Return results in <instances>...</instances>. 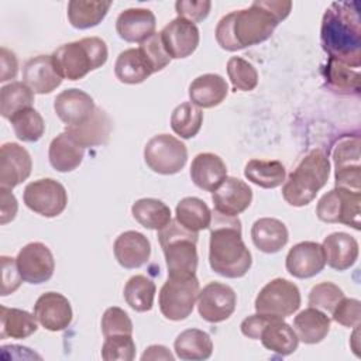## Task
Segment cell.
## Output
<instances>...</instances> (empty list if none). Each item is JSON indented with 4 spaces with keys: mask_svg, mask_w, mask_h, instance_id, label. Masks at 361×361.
Returning a JSON list of instances; mask_svg holds the SVG:
<instances>
[{
    "mask_svg": "<svg viewBox=\"0 0 361 361\" xmlns=\"http://www.w3.org/2000/svg\"><path fill=\"white\" fill-rule=\"evenodd\" d=\"M292 10V1L257 0L248 8L231 11L216 27L217 44L226 51H238L268 39Z\"/></svg>",
    "mask_w": 361,
    "mask_h": 361,
    "instance_id": "1",
    "label": "cell"
},
{
    "mask_svg": "<svg viewBox=\"0 0 361 361\" xmlns=\"http://www.w3.org/2000/svg\"><path fill=\"white\" fill-rule=\"evenodd\" d=\"M320 41L329 58L358 69L361 65V17L357 1H336L322 20Z\"/></svg>",
    "mask_w": 361,
    "mask_h": 361,
    "instance_id": "2",
    "label": "cell"
},
{
    "mask_svg": "<svg viewBox=\"0 0 361 361\" xmlns=\"http://www.w3.org/2000/svg\"><path fill=\"white\" fill-rule=\"evenodd\" d=\"M209 228L210 268L224 278L244 276L251 268L252 257L243 241L240 219L214 210Z\"/></svg>",
    "mask_w": 361,
    "mask_h": 361,
    "instance_id": "3",
    "label": "cell"
},
{
    "mask_svg": "<svg viewBox=\"0 0 361 361\" xmlns=\"http://www.w3.org/2000/svg\"><path fill=\"white\" fill-rule=\"evenodd\" d=\"M330 162L322 149H312L288 176L282 188L283 199L295 207L309 204L327 183Z\"/></svg>",
    "mask_w": 361,
    "mask_h": 361,
    "instance_id": "4",
    "label": "cell"
},
{
    "mask_svg": "<svg viewBox=\"0 0 361 361\" xmlns=\"http://www.w3.org/2000/svg\"><path fill=\"white\" fill-rule=\"evenodd\" d=\"M52 62L62 79L79 80L90 71L103 66L109 52L106 42L99 37H86L61 45L52 52Z\"/></svg>",
    "mask_w": 361,
    "mask_h": 361,
    "instance_id": "5",
    "label": "cell"
},
{
    "mask_svg": "<svg viewBox=\"0 0 361 361\" xmlns=\"http://www.w3.org/2000/svg\"><path fill=\"white\" fill-rule=\"evenodd\" d=\"M197 233L185 228L171 220L164 228L158 230V241L165 255L168 276L195 275L197 269Z\"/></svg>",
    "mask_w": 361,
    "mask_h": 361,
    "instance_id": "6",
    "label": "cell"
},
{
    "mask_svg": "<svg viewBox=\"0 0 361 361\" xmlns=\"http://www.w3.org/2000/svg\"><path fill=\"white\" fill-rule=\"evenodd\" d=\"M199 295L196 275L168 276L159 290V310L165 319L185 320L193 310Z\"/></svg>",
    "mask_w": 361,
    "mask_h": 361,
    "instance_id": "7",
    "label": "cell"
},
{
    "mask_svg": "<svg viewBox=\"0 0 361 361\" xmlns=\"http://www.w3.org/2000/svg\"><path fill=\"white\" fill-rule=\"evenodd\" d=\"M148 168L161 175H173L183 169L188 161L186 145L169 134L154 135L144 148Z\"/></svg>",
    "mask_w": 361,
    "mask_h": 361,
    "instance_id": "8",
    "label": "cell"
},
{
    "mask_svg": "<svg viewBox=\"0 0 361 361\" xmlns=\"http://www.w3.org/2000/svg\"><path fill=\"white\" fill-rule=\"evenodd\" d=\"M361 192L334 188L323 195L317 203L316 214L324 223H343L360 230Z\"/></svg>",
    "mask_w": 361,
    "mask_h": 361,
    "instance_id": "9",
    "label": "cell"
},
{
    "mask_svg": "<svg viewBox=\"0 0 361 361\" xmlns=\"http://www.w3.org/2000/svg\"><path fill=\"white\" fill-rule=\"evenodd\" d=\"M254 306L257 313L288 317L300 307L299 288L288 279L275 278L259 290Z\"/></svg>",
    "mask_w": 361,
    "mask_h": 361,
    "instance_id": "10",
    "label": "cell"
},
{
    "mask_svg": "<svg viewBox=\"0 0 361 361\" xmlns=\"http://www.w3.org/2000/svg\"><path fill=\"white\" fill-rule=\"evenodd\" d=\"M24 203L37 214L56 217L68 204V193L63 185L55 179H38L25 186Z\"/></svg>",
    "mask_w": 361,
    "mask_h": 361,
    "instance_id": "11",
    "label": "cell"
},
{
    "mask_svg": "<svg viewBox=\"0 0 361 361\" xmlns=\"http://www.w3.org/2000/svg\"><path fill=\"white\" fill-rule=\"evenodd\" d=\"M336 166V188L361 192V165H360V138H341L333 149Z\"/></svg>",
    "mask_w": 361,
    "mask_h": 361,
    "instance_id": "12",
    "label": "cell"
},
{
    "mask_svg": "<svg viewBox=\"0 0 361 361\" xmlns=\"http://www.w3.org/2000/svg\"><path fill=\"white\" fill-rule=\"evenodd\" d=\"M235 305V292L221 282H209L197 295V312L209 323L227 320L234 313Z\"/></svg>",
    "mask_w": 361,
    "mask_h": 361,
    "instance_id": "13",
    "label": "cell"
},
{
    "mask_svg": "<svg viewBox=\"0 0 361 361\" xmlns=\"http://www.w3.org/2000/svg\"><path fill=\"white\" fill-rule=\"evenodd\" d=\"M17 267L23 281L39 285L51 279L55 271V261L51 250L42 243H28L17 254Z\"/></svg>",
    "mask_w": 361,
    "mask_h": 361,
    "instance_id": "14",
    "label": "cell"
},
{
    "mask_svg": "<svg viewBox=\"0 0 361 361\" xmlns=\"http://www.w3.org/2000/svg\"><path fill=\"white\" fill-rule=\"evenodd\" d=\"M161 39L171 59H180L196 51L200 37L196 24L176 17L162 28Z\"/></svg>",
    "mask_w": 361,
    "mask_h": 361,
    "instance_id": "15",
    "label": "cell"
},
{
    "mask_svg": "<svg viewBox=\"0 0 361 361\" xmlns=\"http://www.w3.org/2000/svg\"><path fill=\"white\" fill-rule=\"evenodd\" d=\"M32 169V161L28 151L16 144L6 142L0 149V188L13 189L24 182Z\"/></svg>",
    "mask_w": 361,
    "mask_h": 361,
    "instance_id": "16",
    "label": "cell"
},
{
    "mask_svg": "<svg viewBox=\"0 0 361 361\" xmlns=\"http://www.w3.org/2000/svg\"><path fill=\"white\" fill-rule=\"evenodd\" d=\"M286 271L299 279L317 275L326 265L324 251L319 243L302 241L295 244L286 255Z\"/></svg>",
    "mask_w": 361,
    "mask_h": 361,
    "instance_id": "17",
    "label": "cell"
},
{
    "mask_svg": "<svg viewBox=\"0 0 361 361\" xmlns=\"http://www.w3.org/2000/svg\"><path fill=\"white\" fill-rule=\"evenodd\" d=\"M34 316L49 331L65 330L73 317L69 300L58 292L42 293L34 305Z\"/></svg>",
    "mask_w": 361,
    "mask_h": 361,
    "instance_id": "18",
    "label": "cell"
},
{
    "mask_svg": "<svg viewBox=\"0 0 361 361\" xmlns=\"http://www.w3.org/2000/svg\"><path fill=\"white\" fill-rule=\"evenodd\" d=\"M212 200L216 212L227 216H238L251 204L252 190L244 180L227 176L212 193Z\"/></svg>",
    "mask_w": 361,
    "mask_h": 361,
    "instance_id": "19",
    "label": "cell"
},
{
    "mask_svg": "<svg viewBox=\"0 0 361 361\" xmlns=\"http://www.w3.org/2000/svg\"><path fill=\"white\" fill-rule=\"evenodd\" d=\"M23 82L34 93L48 94L62 83V78L58 75L51 55H38L24 63Z\"/></svg>",
    "mask_w": 361,
    "mask_h": 361,
    "instance_id": "20",
    "label": "cell"
},
{
    "mask_svg": "<svg viewBox=\"0 0 361 361\" xmlns=\"http://www.w3.org/2000/svg\"><path fill=\"white\" fill-rule=\"evenodd\" d=\"M157 20L148 8H127L116 20L118 37L127 42H142L155 32Z\"/></svg>",
    "mask_w": 361,
    "mask_h": 361,
    "instance_id": "21",
    "label": "cell"
},
{
    "mask_svg": "<svg viewBox=\"0 0 361 361\" xmlns=\"http://www.w3.org/2000/svg\"><path fill=\"white\" fill-rule=\"evenodd\" d=\"M94 109L96 106L92 96L76 87L61 92L54 100V110L66 126L85 121Z\"/></svg>",
    "mask_w": 361,
    "mask_h": 361,
    "instance_id": "22",
    "label": "cell"
},
{
    "mask_svg": "<svg viewBox=\"0 0 361 361\" xmlns=\"http://www.w3.org/2000/svg\"><path fill=\"white\" fill-rule=\"evenodd\" d=\"M113 123L109 114L96 107L94 111L82 123L75 126H66L65 131L69 133L83 148L103 145L109 141Z\"/></svg>",
    "mask_w": 361,
    "mask_h": 361,
    "instance_id": "23",
    "label": "cell"
},
{
    "mask_svg": "<svg viewBox=\"0 0 361 361\" xmlns=\"http://www.w3.org/2000/svg\"><path fill=\"white\" fill-rule=\"evenodd\" d=\"M114 257L127 269H135L148 262L151 255L149 240L138 231H124L114 241Z\"/></svg>",
    "mask_w": 361,
    "mask_h": 361,
    "instance_id": "24",
    "label": "cell"
},
{
    "mask_svg": "<svg viewBox=\"0 0 361 361\" xmlns=\"http://www.w3.org/2000/svg\"><path fill=\"white\" fill-rule=\"evenodd\" d=\"M193 183L207 192H214L227 178V168L223 159L212 152L197 154L190 165Z\"/></svg>",
    "mask_w": 361,
    "mask_h": 361,
    "instance_id": "25",
    "label": "cell"
},
{
    "mask_svg": "<svg viewBox=\"0 0 361 361\" xmlns=\"http://www.w3.org/2000/svg\"><path fill=\"white\" fill-rule=\"evenodd\" d=\"M324 258L330 268L336 271H345L353 267L358 258L357 240L343 231L329 234L323 244Z\"/></svg>",
    "mask_w": 361,
    "mask_h": 361,
    "instance_id": "26",
    "label": "cell"
},
{
    "mask_svg": "<svg viewBox=\"0 0 361 361\" xmlns=\"http://www.w3.org/2000/svg\"><path fill=\"white\" fill-rule=\"evenodd\" d=\"M228 93V85L217 73H204L197 76L189 86L190 102L203 109L219 106Z\"/></svg>",
    "mask_w": 361,
    "mask_h": 361,
    "instance_id": "27",
    "label": "cell"
},
{
    "mask_svg": "<svg viewBox=\"0 0 361 361\" xmlns=\"http://www.w3.org/2000/svg\"><path fill=\"white\" fill-rule=\"evenodd\" d=\"M85 157V148L66 131L56 135L48 149L49 164L58 172H71L76 169Z\"/></svg>",
    "mask_w": 361,
    "mask_h": 361,
    "instance_id": "28",
    "label": "cell"
},
{
    "mask_svg": "<svg viewBox=\"0 0 361 361\" xmlns=\"http://www.w3.org/2000/svg\"><path fill=\"white\" fill-rule=\"evenodd\" d=\"M251 238L254 245L259 251L267 254H275L286 245L289 234L286 226L281 220L272 217H262L252 224Z\"/></svg>",
    "mask_w": 361,
    "mask_h": 361,
    "instance_id": "29",
    "label": "cell"
},
{
    "mask_svg": "<svg viewBox=\"0 0 361 361\" xmlns=\"http://www.w3.org/2000/svg\"><path fill=\"white\" fill-rule=\"evenodd\" d=\"M259 340L262 345L279 355H289L296 351L299 338L288 323L281 317H272L261 331Z\"/></svg>",
    "mask_w": 361,
    "mask_h": 361,
    "instance_id": "30",
    "label": "cell"
},
{
    "mask_svg": "<svg viewBox=\"0 0 361 361\" xmlns=\"http://www.w3.org/2000/svg\"><path fill=\"white\" fill-rule=\"evenodd\" d=\"M293 330L302 343L317 344L327 336L330 330V319L320 309L310 306L295 316Z\"/></svg>",
    "mask_w": 361,
    "mask_h": 361,
    "instance_id": "31",
    "label": "cell"
},
{
    "mask_svg": "<svg viewBox=\"0 0 361 361\" xmlns=\"http://www.w3.org/2000/svg\"><path fill=\"white\" fill-rule=\"evenodd\" d=\"M173 348L176 357L180 360L202 361L212 355L213 341L206 331L199 329H188L176 337Z\"/></svg>",
    "mask_w": 361,
    "mask_h": 361,
    "instance_id": "32",
    "label": "cell"
},
{
    "mask_svg": "<svg viewBox=\"0 0 361 361\" xmlns=\"http://www.w3.org/2000/svg\"><path fill=\"white\" fill-rule=\"evenodd\" d=\"M111 1L103 0H72L68 3V20L78 30L96 27L106 17Z\"/></svg>",
    "mask_w": 361,
    "mask_h": 361,
    "instance_id": "33",
    "label": "cell"
},
{
    "mask_svg": "<svg viewBox=\"0 0 361 361\" xmlns=\"http://www.w3.org/2000/svg\"><path fill=\"white\" fill-rule=\"evenodd\" d=\"M114 73L120 82L137 85L149 78L152 71L140 54L138 48H128L117 56L114 63Z\"/></svg>",
    "mask_w": 361,
    "mask_h": 361,
    "instance_id": "34",
    "label": "cell"
},
{
    "mask_svg": "<svg viewBox=\"0 0 361 361\" xmlns=\"http://www.w3.org/2000/svg\"><path fill=\"white\" fill-rule=\"evenodd\" d=\"M244 176L259 188L274 189L285 182L286 171L279 161L251 159L245 164Z\"/></svg>",
    "mask_w": 361,
    "mask_h": 361,
    "instance_id": "35",
    "label": "cell"
},
{
    "mask_svg": "<svg viewBox=\"0 0 361 361\" xmlns=\"http://www.w3.org/2000/svg\"><path fill=\"white\" fill-rule=\"evenodd\" d=\"M175 216L179 224L195 233L209 228L212 221V212L209 206L202 199L195 196L183 197L176 204Z\"/></svg>",
    "mask_w": 361,
    "mask_h": 361,
    "instance_id": "36",
    "label": "cell"
},
{
    "mask_svg": "<svg viewBox=\"0 0 361 361\" xmlns=\"http://www.w3.org/2000/svg\"><path fill=\"white\" fill-rule=\"evenodd\" d=\"M133 217L148 230H161L171 221V209L158 199H138L131 206Z\"/></svg>",
    "mask_w": 361,
    "mask_h": 361,
    "instance_id": "37",
    "label": "cell"
},
{
    "mask_svg": "<svg viewBox=\"0 0 361 361\" xmlns=\"http://www.w3.org/2000/svg\"><path fill=\"white\" fill-rule=\"evenodd\" d=\"M0 320H1V333L0 337L11 338H25L34 334L38 329L37 317L27 310L16 307H0Z\"/></svg>",
    "mask_w": 361,
    "mask_h": 361,
    "instance_id": "38",
    "label": "cell"
},
{
    "mask_svg": "<svg viewBox=\"0 0 361 361\" xmlns=\"http://www.w3.org/2000/svg\"><path fill=\"white\" fill-rule=\"evenodd\" d=\"M326 85L336 93L350 94L360 92V72L355 68L329 58L324 68Z\"/></svg>",
    "mask_w": 361,
    "mask_h": 361,
    "instance_id": "39",
    "label": "cell"
},
{
    "mask_svg": "<svg viewBox=\"0 0 361 361\" xmlns=\"http://www.w3.org/2000/svg\"><path fill=\"white\" fill-rule=\"evenodd\" d=\"M34 92L24 82H11L0 89V113L11 118L16 113L32 107Z\"/></svg>",
    "mask_w": 361,
    "mask_h": 361,
    "instance_id": "40",
    "label": "cell"
},
{
    "mask_svg": "<svg viewBox=\"0 0 361 361\" xmlns=\"http://www.w3.org/2000/svg\"><path fill=\"white\" fill-rule=\"evenodd\" d=\"M155 283L145 275L131 276L124 286V299L135 312H148L152 309L155 298Z\"/></svg>",
    "mask_w": 361,
    "mask_h": 361,
    "instance_id": "41",
    "label": "cell"
},
{
    "mask_svg": "<svg viewBox=\"0 0 361 361\" xmlns=\"http://www.w3.org/2000/svg\"><path fill=\"white\" fill-rule=\"evenodd\" d=\"M203 123V113L200 107L195 106L192 102H185L176 106L171 116V127L176 135L180 138H193Z\"/></svg>",
    "mask_w": 361,
    "mask_h": 361,
    "instance_id": "42",
    "label": "cell"
},
{
    "mask_svg": "<svg viewBox=\"0 0 361 361\" xmlns=\"http://www.w3.org/2000/svg\"><path fill=\"white\" fill-rule=\"evenodd\" d=\"M10 123L14 128V134L20 141L35 142L38 141L45 131V123L42 116L32 107L16 113Z\"/></svg>",
    "mask_w": 361,
    "mask_h": 361,
    "instance_id": "43",
    "label": "cell"
},
{
    "mask_svg": "<svg viewBox=\"0 0 361 361\" xmlns=\"http://www.w3.org/2000/svg\"><path fill=\"white\" fill-rule=\"evenodd\" d=\"M227 75L233 85V90L250 92L258 85V73L254 65L240 56H233L227 62Z\"/></svg>",
    "mask_w": 361,
    "mask_h": 361,
    "instance_id": "44",
    "label": "cell"
},
{
    "mask_svg": "<svg viewBox=\"0 0 361 361\" xmlns=\"http://www.w3.org/2000/svg\"><path fill=\"white\" fill-rule=\"evenodd\" d=\"M135 357V343L133 336L118 334L106 337L102 347L104 361H131Z\"/></svg>",
    "mask_w": 361,
    "mask_h": 361,
    "instance_id": "45",
    "label": "cell"
},
{
    "mask_svg": "<svg viewBox=\"0 0 361 361\" xmlns=\"http://www.w3.org/2000/svg\"><path fill=\"white\" fill-rule=\"evenodd\" d=\"M138 51L151 68L152 73L162 71L171 62V56L162 44L161 32H154L149 38L142 41L138 47Z\"/></svg>",
    "mask_w": 361,
    "mask_h": 361,
    "instance_id": "46",
    "label": "cell"
},
{
    "mask_svg": "<svg viewBox=\"0 0 361 361\" xmlns=\"http://www.w3.org/2000/svg\"><path fill=\"white\" fill-rule=\"evenodd\" d=\"M344 298V292L333 282H320L309 293V305L316 309L333 312L336 305Z\"/></svg>",
    "mask_w": 361,
    "mask_h": 361,
    "instance_id": "47",
    "label": "cell"
},
{
    "mask_svg": "<svg viewBox=\"0 0 361 361\" xmlns=\"http://www.w3.org/2000/svg\"><path fill=\"white\" fill-rule=\"evenodd\" d=\"M102 331L104 338L118 334L133 336V322L123 309L113 306L106 309L102 317Z\"/></svg>",
    "mask_w": 361,
    "mask_h": 361,
    "instance_id": "48",
    "label": "cell"
},
{
    "mask_svg": "<svg viewBox=\"0 0 361 361\" xmlns=\"http://www.w3.org/2000/svg\"><path fill=\"white\" fill-rule=\"evenodd\" d=\"M361 316V303L358 299L343 298L331 312V317L341 326L358 327Z\"/></svg>",
    "mask_w": 361,
    "mask_h": 361,
    "instance_id": "49",
    "label": "cell"
},
{
    "mask_svg": "<svg viewBox=\"0 0 361 361\" xmlns=\"http://www.w3.org/2000/svg\"><path fill=\"white\" fill-rule=\"evenodd\" d=\"M212 8V3L207 0L203 1H193V0H178L175 3V10L178 17H182L190 23H200L203 21Z\"/></svg>",
    "mask_w": 361,
    "mask_h": 361,
    "instance_id": "50",
    "label": "cell"
},
{
    "mask_svg": "<svg viewBox=\"0 0 361 361\" xmlns=\"http://www.w3.org/2000/svg\"><path fill=\"white\" fill-rule=\"evenodd\" d=\"M1 296H7L17 290L21 285V274L17 261L11 257L3 255L1 258Z\"/></svg>",
    "mask_w": 361,
    "mask_h": 361,
    "instance_id": "51",
    "label": "cell"
},
{
    "mask_svg": "<svg viewBox=\"0 0 361 361\" xmlns=\"http://www.w3.org/2000/svg\"><path fill=\"white\" fill-rule=\"evenodd\" d=\"M275 316H268V314H262V313H255V314H251L248 316L247 319L243 320L240 329H241V333L248 337V338H252V340H259V336H261V331L262 329L265 327V324Z\"/></svg>",
    "mask_w": 361,
    "mask_h": 361,
    "instance_id": "52",
    "label": "cell"
},
{
    "mask_svg": "<svg viewBox=\"0 0 361 361\" xmlns=\"http://www.w3.org/2000/svg\"><path fill=\"white\" fill-rule=\"evenodd\" d=\"M18 204L16 196L10 192V189L0 188V223L6 224L16 217Z\"/></svg>",
    "mask_w": 361,
    "mask_h": 361,
    "instance_id": "53",
    "label": "cell"
},
{
    "mask_svg": "<svg viewBox=\"0 0 361 361\" xmlns=\"http://www.w3.org/2000/svg\"><path fill=\"white\" fill-rule=\"evenodd\" d=\"M0 61H1V72H0V82H6L14 79L18 71L17 56L13 51L1 47L0 49Z\"/></svg>",
    "mask_w": 361,
    "mask_h": 361,
    "instance_id": "54",
    "label": "cell"
},
{
    "mask_svg": "<svg viewBox=\"0 0 361 361\" xmlns=\"http://www.w3.org/2000/svg\"><path fill=\"white\" fill-rule=\"evenodd\" d=\"M141 360H173V355L171 354V351L164 347V345H149L145 353L141 355Z\"/></svg>",
    "mask_w": 361,
    "mask_h": 361,
    "instance_id": "55",
    "label": "cell"
}]
</instances>
